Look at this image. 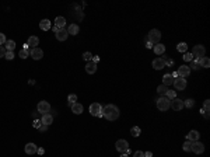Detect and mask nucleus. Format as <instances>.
<instances>
[{
    "mask_svg": "<svg viewBox=\"0 0 210 157\" xmlns=\"http://www.w3.org/2000/svg\"><path fill=\"white\" fill-rule=\"evenodd\" d=\"M102 114H104V118L108 121H116L119 118V108L114 104H108V105L104 107L102 110Z\"/></svg>",
    "mask_w": 210,
    "mask_h": 157,
    "instance_id": "f257e3e1",
    "label": "nucleus"
},
{
    "mask_svg": "<svg viewBox=\"0 0 210 157\" xmlns=\"http://www.w3.org/2000/svg\"><path fill=\"white\" fill-rule=\"evenodd\" d=\"M88 110H90V114H91V115L98 116V118H104V114H102V110H104V107L101 105L100 102H92Z\"/></svg>",
    "mask_w": 210,
    "mask_h": 157,
    "instance_id": "f03ea898",
    "label": "nucleus"
},
{
    "mask_svg": "<svg viewBox=\"0 0 210 157\" xmlns=\"http://www.w3.org/2000/svg\"><path fill=\"white\" fill-rule=\"evenodd\" d=\"M147 39L149 42H151L153 45H157V44H160V39H161V33L158 30H151L150 33L147 34Z\"/></svg>",
    "mask_w": 210,
    "mask_h": 157,
    "instance_id": "7ed1b4c3",
    "label": "nucleus"
},
{
    "mask_svg": "<svg viewBox=\"0 0 210 157\" xmlns=\"http://www.w3.org/2000/svg\"><path fill=\"white\" fill-rule=\"evenodd\" d=\"M169 102H171V100H168L167 97H160L158 100H157V108L160 110V111H168L169 110Z\"/></svg>",
    "mask_w": 210,
    "mask_h": 157,
    "instance_id": "20e7f679",
    "label": "nucleus"
},
{
    "mask_svg": "<svg viewBox=\"0 0 210 157\" xmlns=\"http://www.w3.org/2000/svg\"><path fill=\"white\" fill-rule=\"evenodd\" d=\"M115 147H116V150H118L121 154L122 153H126L129 150V143L128 140H125V139H119L118 142L115 143Z\"/></svg>",
    "mask_w": 210,
    "mask_h": 157,
    "instance_id": "39448f33",
    "label": "nucleus"
},
{
    "mask_svg": "<svg viewBox=\"0 0 210 157\" xmlns=\"http://www.w3.org/2000/svg\"><path fill=\"white\" fill-rule=\"evenodd\" d=\"M37 110L41 115H45V114H48V112L50 111V104L48 101H45V100H44V101H39L37 105Z\"/></svg>",
    "mask_w": 210,
    "mask_h": 157,
    "instance_id": "423d86ee",
    "label": "nucleus"
},
{
    "mask_svg": "<svg viewBox=\"0 0 210 157\" xmlns=\"http://www.w3.org/2000/svg\"><path fill=\"white\" fill-rule=\"evenodd\" d=\"M206 53V49L203 45H195L192 48V55L195 58H203Z\"/></svg>",
    "mask_w": 210,
    "mask_h": 157,
    "instance_id": "0eeeda50",
    "label": "nucleus"
},
{
    "mask_svg": "<svg viewBox=\"0 0 210 157\" xmlns=\"http://www.w3.org/2000/svg\"><path fill=\"white\" fill-rule=\"evenodd\" d=\"M30 56H31L34 60H39L42 59V56H44V51H42L41 48H31L30 49Z\"/></svg>",
    "mask_w": 210,
    "mask_h": 157,
    "instance_id": "6e6552de",
    "label": "nucleus"
},
{
    "mask_svg": "<svg viewBox=\"0 0 210 157\" xmlns=\"http://www.w3.org/2000/svg\"><path fill=\"white\" fill-rule=\"evenodd\" d=\"M169 108H172L174 111H181L183 108V101L179 100V98H174V100H171V102H169Z\"/></svg>",
    "mask_w": 210,
    "mask_h": 157,
    "instance_id": "1a4fd4ad",
    "label": "nucleus"
},
{
    "mask_svg": "<svg viewBox=\"0 0 210 157\" xmlns=\"http://www.w3.org/2000/svg\"><path fill=\"white\" fill-rule=\"evenodd\" d=\"M174 87L177 88V90H185L186 88V80L182 77H177L174 78Z\"/></svg>",
    "mask_w": 210,
    "mask_h": 157,
    "instance_id": "9d476101",
    "label": "nucleus"
},
{
    "mask_svg": "<svg viewBox=\"0 0 210 157\" xmlns=\"http://www.w3.org/2000/svg\"><path fill=\"white\" fill-rule=\"evenodd\" d=\"M191 152L196 153V154H202V153L205 152V144L200 143L199 140H197V142H192V150Z\"/></svg>",
    "mask_w": 210,
    "mask_h": 157,
    "instance_id": "9b49d317",
    "label": "nucleus"
},
{
    "mask_svg": "<svg viewBox=\"0 0 210 157\" xmlns=\"http://www.w3.org/2000/svg\"><path fill=\"white\" fill-rule=\"evenodd\" d=\"M177 73H178V77H188L189 74H191V69H189V66L186 65H182V66H179V69L177 70Z\"/></svg>",
    "mask_w": 210,
    "mask_h": 157,
    "instance_id": "f8f14e48",
    "label": "nucleus"
},
{
    "mask_svg": "<svg viewBox=\"0 0 210 157\" xmlns=\"http://www.w3.org/2000/svg\"><path fill=\"white\" fill-rule=\"evenodd\" d=\"M67 35H69V33H67V30H66V28H60V30H58V33L55 34L56 39L60 41V42L66 41V39H67Z\"/></svg>",
    "mask_w": 210,
    "mask_h": 157,
    "instance_id": "ddd939ff",
    "label": "nucleus"
},
{
    "mask_svg": "<svg viewBox=\"0 0 210 157\" xmlns=\"http://www.w3.org/2000/svg\"><path fill=\"white\" fill-rule=\"evenodd\" d=\"M165 67V60L163 58H157V59L153 60V69L155 70H161Z\"/></svg>",
    "mask_w": 210,
    "mask_h": 157,
    "instance_id": "4468645a",
    "label": "nucleus"
},
{
    "mask_svg": "<svg viewBox=\"0 0 210 157\" xmlns=\"http://www.w3.org/2000/svg\"><path fill=\"white\" fill-rule=\"evenodd\" d=\"M24 150H25V153H27V154L32 156V154H37L38 146L35 143H27V144H25V147H24Z\"/></svg>",
    "mask_w": 210,
    "mask_h": 157,
    "instance_id": "2eb2a0df",
    "label": "nucleus"
},
{
    "mask_svg": "<svg viewBox=\"0 0 210 157\" xmlns=\"http://www.w3.org/2000/svg\"><path fill=\"white\" fill-rule=\"evenodd\" d=\"M86 72L88 74H94L97 72V63L95 62H92V60H90V62H87L86 65Z\"/></svg>",
    "mask_w": 210,
    "mask_h": 157,
    "instance_id": "dca6fc26",
    "label": "nucleus"
},
{
    "mask_svg": "<svg viewBox=\"0 0 210 157\" xmlns=\"http://www.w3.org/2000/svg\"><path fill=\"white\" fill-rule=\"evenodd\" d=\"M70 108H72V112L76 114V115H80V114H83V111H84V107H83L80 102H74Z\"/></svg>",
    "mask_w": 210,
    "mask_h": 157,
    "instance_id": "f3484780",
    "label": "nucleus"
},
{
    "mask_svg": "<svg viewBox=\"0 0 210 157\" xmlns=\"http://www.w3.org/2000/svg\"><path fill=\"white\" fill-rule=\"evenodd\" d=\"M39 28H41L42 31H48V30L52 28V23H50L48 19H44L39 21Z\"/></svg>",
    "mask_w": 210,
    "mask_h": 157,
    "instance_id": "a211bd4d",
    "label": "nucleus"
},
{
    "mask_svg": "<svg viewBox=\"0 0 210 157\" xmlns=\"http://www.w3.org/2000/svg\"><path fill=\"white\" fill-rule=\"evenodd\" d=\"M188 140L189 142H197L199 140V138H200V133L197 132V130H191L189 133H188Z\"/></svg>",
    "mask_w": 210,
    "mask_h": 157,
    "instance_id": "6ab92c4d",
    "label": "nucleus"
},
{
    "mask_svg": "<svg viewBox=\"0 0 210 157\" xmlns=\"http://www.w3.org/2000/svg\"><path fill=\"white\" fill-rule=\"evenodd\" d=\"M67 33H69V35H77V34L80 33V27H78L76 23L70 24L67 28Z\"/></svg>",
    "mask_w": 210,
    "mask_h": 157,
    "instance_id": "aec40b11",
    "label": "nucleus"
},
{
    "mask_svg": "<svg viewBox=\"0 0 210 157\" xmlns=\"http://www.w3.org/2000/svg\"><path fill=\"white\" fill-rule=\"evenodd\" d=\"M39 44V38L35 37V35H32V37L28 38L27 41V45L30 46V48H37V45Z\"/></svg>",
    "mask_w": 210,
    "mask_h": 157,
    "instance_id": "412c9836",
    "label": "nucleus"
},
{
    "mask_svg": "<svg viewBox=\"0 0 210 157\" xmlns=\"http://www.w3.org/2000/svg\"><path fill=\"white\" fill-rule=\"evenodd\" d=\"M197 62H199V65H200V67H205V69H207V67H210V59L207 58V56H203V58H199L197 59Z\"/></svg>",
    "mask_w": 210,
    "mask_h": 157,
    "instance_id": "4be33fe9",
    "label": "nucleus"
},
{
    "mask_svg": "<svg viewBox=\"0 0 210 157\" xmlns=\"http://www.w3.org/2000/svg\"><path fill=\"white\" fill-rule=\"evenodd\" d=\"M41 122H42L44 125H48V126H49V125L53 122V116H52L49 112H48V114H45V115H42Z\"/></svg>",
    "mask_w": 210,
    "mask_h": 157,
    "instance_id": "5701e85b",
    "label": "nucleus"
},
{
    "mask_svg": "<svg viewBox=\"0 0 210 157\" xmlns=\"http://www.w3.org/2000/svg\"><path fill=\"white\" fill-rule=\"evenodd\" d=\"M172 83H174V77H172V76H171L169 73L164 74V77H163V84H164V86H167V87H169Z\"/></svg>",
    "mask_w": 210,
    "mask_h": 157,
    "instance_id": "b1692460",
    "label": "nucleus"
},
{
    "mask_svg": "<svg viewBox=\"0 0 210 157\" xmlns=\"http://www.w3.org/2000/svg\"><path fill=\"white\" fill-rule=\"evenodd\" d=\"M55 25L58 28H64V25H66V19L64 17H62V16H59V17H56V20H55Z\"/></svg>",
    "mask_w": 210,
    "mask_h": 157,
    "instance_id": "393cba45",
    "label": "nucleus"
},
{
    "mask_svg": "<svg viewBox=\"0 0 210 157\" xmlns=\"http://www.w3.org/2000/svg\"><path fill=\"white\" fill-rule=\"evenodd\" d=\"M153 51L155 52V55H163L165 52V46L163 44H157V45L153 46Z\"/></svg>",
    "mask_w": 210,
    "mask_h": 157,
    "instance_id": "a878e982",
    "label": "nucleus"
},
{
    "mask_svg": "<svg viewBox=\"0 0 210 157\" xmlns=\"http://www.w3.org/2000/svg\"><path fill=\"white\" fill-rule=\"evenodd\" d=\"M4 48H6V51H9V52H13L14 51V48H16V42L13 41V39H7L4 44Z\"/></svg>",
    "mask_w": 210,
    "mask_h": 157,
    "instance_id": "bb28decb",
    "label": "nucleus"
},
{
    "mask_svg": "<svg viewBox=\"0 0 210 157\" xmlns=\"http://www.w3.org/2000/svg\"><path fill=\"white\" fill-rule=\"evenodd\" d=\"M177 51L185 53V52H188V45L185 44V42H179L178 45H177Z\"/></svg>",
    "mask_w": 210,
    "mask_h": 157,
    "instance_id": "cd10ccee",
    "label": "nucleus"
},
{
    "mask_svg": "<svg viewBox=\"0 0 210 157\" xmlns=\"http://www.w3.org/2000/svg\"><path fill=\"white\" fill-rule=\"evenodd\" d=\"M167 91H168V87L164 86V84H161V86L157 87V93H158L160 96H163V97H165V93H167Z\"/></svg>",
    "mask_w": 210,
    "mask_h": 157,
    "instance_id": "c85d7f7f",
    "label": "nucleus"
},
{
    "mask_svg": "<svg viewBox=\"0 0 210 157\" xmlns=\"http://www.w3.org/2000/svg\"><path fill=\"white\" fill-rule=\"evenodd\" d=\"M74 102H77V96H76V94H69V97H67V104L72 107Z\"/></svg>",
    "mask_w": 210,
    "mask_h": 157,
    "instance_id": "c756f323",
    "label": "nucleus"
},
{
    "mask_svg": "<svg viewBox=\"0 0 210 157\" xmlns=\"http://www.w3.org/2000/svg\"><path fill=\"white\" fill-rule=\"evenodd\" d=\"M130 133H132V136H135V138H139L140 133H142V130H140L139 126H133L132 129H130Z\"/></svg>",
    "mask_w": 210,
    "mask_h": 157,
    "instance_id": "7c9ffc66",
    "label": "nucleus"
},
{
    "mask_svg": "<svg viewBox=\"0 0 210 157\" xmlns=\"http://www.w3.org/2000/svg\"><path fill=\"white\" fill-rule=\"evenodd\" d=\"M197 59H199V58H196L195 60H191V66H189V69H193V70H199V69H200V65H199Z\"/></svg>",
    "mask_w": 210,
    "mask_h": 157,
    "instance_id": "2f4dec72",
    "label": "nucleus"
},
{
    "mask_svg": "<svg viewBox=\"0 0 210 157\" xmlns=\"http://www.w3.org/2000/svg\"><path fill=\"white\" fill-rule=\"evenodd\" d=\"M165 97L168 98V100H174V98H177V91L175 90H168V91L165 93Z\"/></svg>",
    "mask_w": 210,
    "mask_h": 157,
    "instance_id": "473e14b6",
    "label": "nucleus"
},
{
    "mask_svg": "<svg viewBox=\"0 0 210 157\" xmlns=\"http://www.w3.org/2000/svg\"><path fill=\"white\" fill-rule=\"evenodd\" d=\"M18 55H20L21 59H27L28 56H30V49H21Z\"/></svg>",
    "mask_w": 210,
    "mask_h": 157,
    "instance_id": "72a5a7b5",
    "label": "nucleus"
},
{
    "mask_svg": "<svg viewBox=\"0 0 210 157\" xmlns=\"http://www.w3.org/2000/svg\"><path fill=\"white\" fill-rule=\"evenodd\" d=\"M193 105H195V100H192V98H189V100H186V101H183V107H186V108H192Z\"/></svg>",
    "mask_w": 210,
    "mask_h": 157,
    "instance_id": "f704fd0d",
    "label": "nucleus"
},
{
    "mask_svg": "<svg viewBox=\"0 0 210 157\" xmlns=\"http://www.w3.org/2000/svg\"><path fill=\"white\" fill-rule=\"evenodd\" d=\"M183 150H185V152H191L192 150V142H189V140H186V142H185V143H183Z\"/></svg>",
    "mask_w": 210,
    "mask_h": 157,
    "instance_id": "c9c22d12",
    "label": "nucleus"
},
{
    "mask_svg": "<svg viewBox=\"0 0 210 157\" xmlns=\"http://www.w3.org/2000/svg\"><path fill=\"white\" fill-rule=\"evenodd\" d=\"M83 59L87 60V62H90V60H92V55H91V52H84L83 53Z\"/></svg>",
    "mask_w": 210,
    "mask_h": 157,
    "instance_id": "e433bc0d",
    "label": "nucleus"
},
{
    "mask_svg": "<svg viewBox=\"0 0 210 157\" xmlns=\"http://www.w3.org/2000/svg\"><path fill=\"white\" fill-rule=\"evenodd\" d=\"M183 60H185V62H191V60H193V55L185 52V55H183Z\"/></svg>",
    "mask_w": 210,
    "mask_h": 157,
    "instance_id": "4c0bfd02",
    "label": "nucleus"
},
{
    "mask_svg": "<svg viewBox=\"0 0 210 157\" xmlns=\"http://www.w3.org/2000/svg\"><path fill=\"white\" fill-rule=\"evenodd\" d=\"M203 111L210 112V100H206L205 104H203Z\"/></svg>",
    "mask_w": 210,
    "mask_h": 157,
    "instance_id": "58836bf2",
    "label": "nucleus"
},
{
    "mask_svg": "<svg viewBox=\"0 0 210 157\" xmlns=\"http://www.w3.org/2000/svg\"><path fill=\"white\" fill-rule=\"evenodd\" d=\"M4 58H6L7 60H13V59H14V52H9V51H7V52H6V56H4Z\"/></svg>",
    "mask_w": 210,
    "mask_h": 157,
    "instance_id": "ea45409f",
    "label": "nucleus"
},
{
    "mask_svg": "<svg viewBox=\"0 0 210 157\" xmlns=\"http://www.w3.org/2000/svg\"><path fill=\"white\" fill-rule=\"evenodd\" d=\"M6 41H7V39H6V35L3 33H0V45H4Z\"/></svg>",
    "mask_w": 210,
    "mask_h": 157,
    "instance_id": "a19ab883",
    "label": "nucleus"
},
{
    "mask_svg": "<svg viewBox=\"0 0 210 157\" xmlns=\"http://www.w3.org/2000/svg\"><path fill=\"white\" fill-rule=\"evenodd\" d=\"M6 52H7V51H6L4 46L0 45V58H4V56H6Z\"/></svg>",
    "mask_w": 210,
    "mask_h": 157,
    "instance_id": "79ce46f5",
    "label": "nucleus"
},
{
    "mask_svg": "<svg viewBox=\"0 0 210 157\" xmlns=\"http://www.w3.org/2000/svg\"><path fill=\"white\" fill-rule=\"evenodd\" d=\"M133 157H144V153H143L142 150H137V152H135Z\"/></svg>",
    "mask_w": 210,
    "mask_h": 157,
    "instance_id": "37998d69",
    "label": "nucleus"
},
{
    "mask_svg": "<svg viewBox=\"0 0 210 157\" xmlns=\"http://www.w3.org/2000/svg\"><path fill=\"white\" fill-rule=\"evenodd\" d=\"M38 130H39V132H46V130H48V125H44V124H42L41 126L38 128Z\"/></svg>",
    "mask_w": 210,
    "mask_h": 157,
    "instance_id": "c03bdc74",
    "label": "nucleus"
},
{
    "mask_svg": "<svg viewBox=\"0 0 210 157\" xmlns=\"http://www.w3.org/2000/svg\"><path fill=\"white\" fill-rule=\"evenodd\" d=\"M32 125H34V128H39V126L42 125V122L41 121H34V124Z\"/></svg>",
    "mask_w": 210,
    "mask_h": 157,
    "instance_id": "a18cd8bd",
    "label": "nucleus"
},
{
    "mask_svg": "<svg viewBox=\"0 0 210 157\" xmlns=\"http://www.w3.org/2000/svg\"><path fill=\"white\" fill-rule=\"evenodd\" d=\"M200 112L203 114V116H205V119H209L210 118V115H209V112H206V111H203V110H200Z\"/></svg>",
    "mask_w": 210,
    "mask_h": 157,
    "instance_id": "49530a36",
    "label": "nucleus"
},
{
    "mask_svg": "<svg viewBox=\"0 0 210 157\" xmlns=\"http://www.w3.org/2000/svg\"><path fill=\"white\" fill-rule=\"evenodd\" d=\"M37 153H38V154H41V156H42V154H44V153H45V150H44V149H42V147H38Z\"/></svg>",
    "mask_w": 210,
    "mask_h": 157,
    "instance_id": "de8ad7c7",
    "label": "nucleus"
},
{
    "mask_svg": "<svg viewBox=\"0 0 210 157\" xmlns=\"http://www.w3.org/2000/svg\"><path fill=\"white\" fill-rule=\"evenodd\" d=\"M146 46H147V48H149V49H151V48H153V46H154V45H153V44H151V42H149V41H147Z\"/></svg>",
    "mask_w": 210,
    "mask_h": 157,
    "instance_id": "09e8293b",
    "label": "nucleus"
},
{
    "mask_svg": "<svg viewBox=\"0 0 210 157\" xmlns=\"http://www.w3.org/2000/svg\"><path fill=\"white\" fill-rule=\"evenodd\" d=\"M98 60H100V56H92V62H98Z\"/></svg>",
    "mask_w": 210,
    "mask_h": 157,
    "instance_id": "8fccbe9b",
    "label": "nucleus"
},
{
    "mask_svg": "<svg viewBox=\"0 0 210 157\" xmlns=\"http://www.w3.org/2000/svg\"><path fill=\"white\" fill-rule=\"evenodd\" d=\"M151 156H153V153H151V152H146V153H144V157H151Z\"/></svg>",
    "mask_w": 210,
    "mask_h": 157,
    "instance_id": "3c124183",
    "label": "nucleus"
},
{
    "mask_svg": "<svg viewBox=\"0 0 210 157\" xmlns=\"http://www.w3.org/2000/svg\"><path fill=\"white\" fill-rule=\"evenodd\" d=\"M49 114H50V115H52V116H55V115H56V110H50V111H49Z\"/></svg>",
    "mask_w": 210,
    "mask_h": 157,
    "instance_id": "603ef678",
    "label": "nucleus"
},
{
    "mask_svg": "<svg viewBox=\"0 0 210 157\" xmlns=\"http://www.w3.org/2000/svg\"><path fill=\"white\" fill-rule=\"evenodd\" d=\"M171 76H172L174 78H177V77H178V73H177V72H174V73H171Z\"/></svg>",
    "mask_w": 210,
    "mask_h": 157,
    "instance_id": "864d4df0",
    "label": "nucleus"
},
{
    "mask_svg": "<svg viewBox=\"0 0 210 157\" xmlns=\"http://www.w3.org/2000/svg\"><path fill=\"white\" fill-rule=\"evenodd\" d=\"M52 30H53V33H58V30H59V28H58V27H56V25H53V27H52Z\"/></svg>",
    "mask_w": 210,
    "mask_h": 157,
    "instance_id": "5fc2aeb1",
    "label": "nucleus"
},
{
    "mask_svg": "<svg viewBox=\"0 0 210 157\" xmlns=\"http://www.w3.org/2000/svg\"><path fill=\"white\" fill-rule=\"evenodd\" d=\"M121 157H129L128 154H125V153H122V154H121Z\"/></svg>",
    "mask_w": 210,
    "mask_h": 157,
    "instance_id": "6e6d98bb",
    "label": "nucleus"
}]
</instances>
